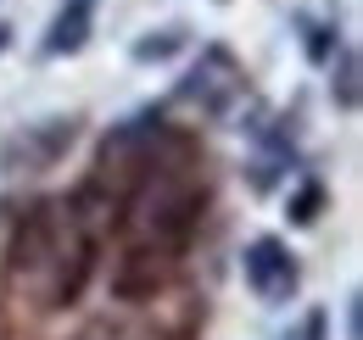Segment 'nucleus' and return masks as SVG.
<instances>
[{
    "label": "nucleus",
    "instance_id": "1",
    "mask_svg": "<svg viewBox=\"0 0 363 340\" xmlns=\"http://www.w3.org/2000/svg\"><path fill=\"white\" fill-rule=\"evenodd\" d=\"M56 234H62V201H28L23 212L11 217L6 229V285L11 290H28L40 296L50 273V256H56Z\"/></svg>",
    "mask_w": 363,
    "mask_h": 340
},
{
    "label": "nucleus",
    "instance_id": "2",
    "mask_svg": "<svg viewBox=\"0 0 363 340\" xmlns=\"http://www.w3.org/2000/svg\"><path fill=\"white\" fill-rule=\"evenodd\" d=\"M118 240H123V246H118V256H112V296L129 301V307L157 301L168 285H174L184 251L162 246V240H145V234H118Z\"/></svg>",
    "mask_w": 363,
    "mask_h": 340
},
{
    "label": "nucleus",
    "instance_id": "3",
    "mask_svg": "<svg viewBox=\"0 0 363 340\" xmlns=\"http://www.w3.org/2000/svg\"><path fill=\"white\" fill-rule=\"evenodd\" d=\"M240 273H246V290L263 301V307H285V301L296 296V285H302V268H296V251L285 246V240H252L246 251H240Z\"/></svg>",
    "mask_w": 363,
    "mask_h": 340
},
{
    "label": "nucleus",
    "instance_id": "4",
    "mask_svg": "<svg viewBox=\"0 0 363 340\" xmlns=\"http://www.w3.org/2000/svg\"><path fill=\"white\" fill-rule=\"evenodd\" d=\"M90 28H95V0H67V6L50 17L40 50H45V56H73V50H84Z\"/></svg>",
    "mask_w": 363,
    "mask_h": 340
},
{
    "label": "nucleus",
    "instance_id": "5",
    "mask_svg": "<svg viewBox=\"0 0 363 340\" xmlns=\"http://www.w3.org/2000/svg\"><path fill=\"white\" fill-rule=\"evenodd\" d=\"M335 101H341V112H352V106H358V50H341V79H335Z\"/></svg>",
    "mask_w": 363,
    "mask_h": 340
},
{
    "label": "nucleus",
    "instance_id": "6",
    "mask_svg": "<svg viewBox=\"0 0 363 340\" xmlns=\"http://www.w3.org/2000/svg\"><path fill=\"white\" fill-rule=\"evenodd\" d=\"M279 340H330V312H324V307H308V312L296 318V329H285Z\"/></svg>",
    "mask_w": 363,
    "mask_h": 340
},
{
    "label": "nucleus",
    "instance_id": "7",
    "mask_svg": "<svg viewBox=\"0 0 363 340\" xmlns=\"http://www.w3.org/2000/svg\"><path fill=\"white\" fill-rule=\"evenodd\" d=\"M67 340H135V329H123L118 318H90V324H79Z\"/></svg>",
    "mask_w": 363,
    "mask_h": 340
},
{
    "label": "nucleus",
    "instance_id": "8",
    "mask_svg": "<svg viewBox=\"0 0 363 340\" xmlns=\"http://www.w3.org/2000/svg\"><path fill=\"white\" fill-rule=\"evenodd\" d=\"M179 28H168V40H140L135 45V56H140V62H162V56H174V50H179Z\"/></svg>",
    "mask_w": 363,
    "mask_h": 340
},
{
    "label": "nucleus",
    "instance_id": "9",
    "mask_svg": "<svg viewBox=\"0 0 363 340\" xmlns=\"http://www.w3.org/2000/svg\"><path fill=\"white\" fill-rule=\"evenodd\" d=\"M318 207H324V190H318V184H308V190L296 196V207H291V217H296V223H313V217H318Z\"/></svg>",
    "mask_w": 363,
    "mask_h": 340
},
{
    "label": "nucleus",
    "instance_id": "10",
    "mask_svg": "<svg viewBox=\"0 0 363 340\" xmlns=\"http://www.w3.org/2000/svg\"><path fill=\"white\" fill-rule=\"evenodd\" d=\"M347 340H363V307H358V296L347 301Z\"/></svg>",
    "mask_w": 363,
    "mask_h": 340
}]
</instances>
